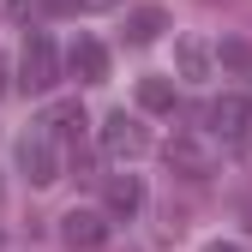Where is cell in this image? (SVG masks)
Segmentation results:
<instances>
[{
	"label": "cell",
	"instance_id": "obj_1",
	"mask_svg": "<svg viewBox=\"0 0 252 252\" xmlns=\"http://www.w3.org/2000/svg\"><path fill=\"white\" fill-rule=\"evenodd\" d=\"M54 84H60V54L48 42V30H30L24 54H18V90H24V96H48Z\"/></svg>",
	"mask_w": 252,
	"mask_h": 252
},
{
	"label": "cell",
	"instance_id": "obj_2",
	"mask_svg": "<svg viewBox=\"0 0 252 252\" xmlns=\"http://www.w3.org/2000/svg\"><path fill=\"white\" fill-rule=\"evenodd\" d=\"M54 144H60V138L48 132L42 120L18 138V168H24L30 186H54V180H60V150H54Z\"/></svg>",
	"mask_w": 252,
	"mask_h": 252
},
{
	"label": "cell",
	"instance_id": "obj_3",
	"mask_svg": "<svg viewBox=\"0 0 252 252\" xmlns=\"http://www.w3.org/2000/svg\"><path fill=\"white\" fill-rule=\"evenodd\" d=\"M204 120H210V132L228 150H240V156L252 150V96H216L204 108Z\"/></svg>",
	"mask_w": 252,
	"mask_h": 252
},
{
	"label": "cell",
	"instance_id": "obj_4",
	"mask_svg": "<svg viewBox=\"0 0 252 252\" xmlns=\"http://www.w3.org/2000/svg\"><path fill=\"white\" fill-rule=\"evenodd\" d=\"M144 150H150V132H144L126 108L102 120V156H108V162H138Z\"/></svg>",
	"mask_w": 252,
	"mask_h": 252
},
{
	"label": "cell",
	"instance_id": "obj_5",
	"mask_svg": "<svg viewBox=\"0 0 252 252\" xmlns=\"http://www.w3.org/2000/svg\"><path fill=\"white\" fill-rule=\"evenodd\" d=\"M162 156H168V174H180V180H210L216 174V156H210V144H198V132H174Z\"/></svg>",
	"mask_w": 252,
	"mask_h": 252
},
{
	"label": "cell",
	"instance_id": "obj_6",
	"mask_svg": "<svg viewBox=\"0 0 252 252\" xmlns=\"http://www.w3.org/2000/svg\"><path fill=\"white\" fill-rule=\"evenodd\" d=\"M60 240H66V252H102V246H108V216H102V210H72V216H60Z\"/></svg>",
	"mask_w": 252,
	"mask_h": 252
},
{
	"label": "cell",
	"instance_id": "obj_7",
	"mask_svg": "<svg viewBox=\"0 0 252 252\" xmlns=\"http://www.w3.org/2000/svg\"><path fill=\"white\" fill-rule=\"evenodd\" d=\"M66 72H72L78 84H108V48H102L96 36H78V42L66 48Z\"/></svg>",
	"mask_w": 252,
	"mask_h": 252
},
{
	"label": "cell",
	"instance_id": "obj_8",
	"mask_svg": "<svg viewBox=\"0 0 252 252\" xmlns=\"http://www.w3.org/2000/svg\"><path fill=\"white\" fill-rule=\"evenodd\" d=\"M102 204H108V216H138L144 210V180L138 174H108Z\"/></svg>",
	"mask_w": 252,
	"mask_h": 252
},
{
	"label": "cell",
	"instance_id": "obj_9",
	"mask_svg": "<svg viewBox=\"0 0 252 252\" xmlns=\"http://www.w3.org/2000/svg\"><path fill=\"white\" fill-rule=\"evenodd\" d=\"M162 30H168V12L162 6H138L132 18H126V42H132V48H150Z\"/></svg>",
	"mask_w": 252,
	"mask_h": 252
},
{
	"label": "cell",
	"instance_id": "obj_10",
	"mask_svg": "<svg viewBox=\"0 0 252 252\" xmlns=\"http://www.w3.org/2000/svg\"><path fill=\"white\" fill-rule=\"evenodd\" d=\"M42 126H48L54 138H78L90 120H84V108H78V102H48V108H42Z\"/></svg>",
	"mask_w": 252,
	"mask_h": 252
},
{
	"label": "cell",
	"instance_id": "obj_11",
	"mask_svg": "<svg viewBox=\"0 0 252 252\" xmlns=\"http://www.w3.org/2000/svg\"><path fill=\"white\" fill-rule=\"evenodd\" d=\"M210 48L198 42V36H180V48H174V66H180V78H210Z\"/></svg>",
	"mask_w": 252,
	"mask_h": 252
},
{
	"label": "cell",
	"instance_id": "obj_12",
	"mask_svg": "<svg viewBox=\"0 0 252 252\" xmlns=\"http://www.w3.org/2000/svg\"><path fill=\"white\" fill-rule=\"evenodd\" d=\"M138 108L144 114H174V84L168 78H138Z\"/></svg>",
	"mask_w": 252,
	"mask_h": 252
},
{
	"label": "cell",
	"instance_id": "obj_13",
	"mask_svg": "<svg viewBox=\"0 0 252 252\" xmlns=\"http://www.w3.org/2000/svg\"><path fill=\"white\" fill-rule=\"evenodd\" d=\"M216 60H222V66H228L234 78H252V48H246L240 36H228L222 48H216Z\"/></svg>",
	"mask_w": 252,
	"mask_h": 252
},
{
	"label": "cell",
	"instance_id": "obj_14",
	"mask_svg": "<svg viewBox=\"0 0 252 252\" xmlns=\"http://www.w3.org/2000/svg\"><path fill=\"white\" fill-rule=\"evenodd\" d=\"M54 12H108V6H120V0H48Z\"/></svg>",
	"mask_w": 252,
	"mask_h": 252
},
{
	"label": "cell",
	"instance_id": "obj_15",
	"mask_svg": "<svg viewBox=\"0 0 252 252\" xmlns=\"http://www.w3.org/2000/svg\"><path fill=\"white\" fill-rule=\"evenodd\" d=\"M0 18H30V0H0Z\"/></svg>",
	"mask_w": 252,
	"mask_h": 252
},
{
	"label": "cell",
	"instance_id": "obj_16",
	"mask_svg": "<svg viewBox=\"0 0 252 252\" xmlns=\"http://www.w3.org/2000/svg\"><path fill=\"white\" fill-rule=\"evenodd\" d=\"M204 252H240V246H234V240H210Z\"/></svg>",
	"mask_w": 252,
	"mask_h": 252
},
{
	"label": "cell",
	"instance_id": "obj_17",
	"mask_svg": "<svg viewBox=\"0 0 252 252\" xmlns=\"http://www.w3.org/2000/svg\"><path fill=\"white\" fill-rule=\"evenodd\" d=\"M0 96H6V60H0Z\"/></svg>",
	"mask_w": 252,
	"mask_h": 252
}]
</instances>
